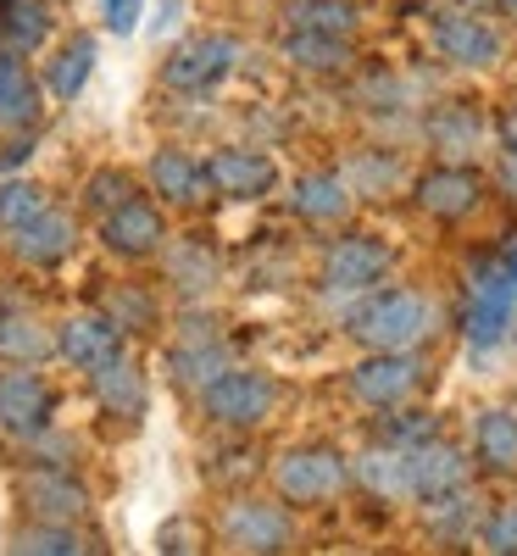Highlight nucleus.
I'll return each mask as SVG.
<instances>
[{"label": "nucleus", "mask_w": 517, "mask_h": 556, "mask_svg": "<svg viewBox=\"0 0 517 556\" xmlns=\"http://www.w3.org/2000/svg\"><path fill=\"white\" fill-rule=\"evenodd\" d=\"M440 329V306L417 290H379L351 312V334L367 351H417Z\"/></svg>", "instance_id": "obj_1"}, {"label": "nucleus", "mask_w": 517, "mask_h": 556, "mask_svg": "<svg viewBox=\"0 0 517 556\" xmlns=\"http://www.w3.org/2000/svg\"><path fill=\"white\" fill-rule=\"evenodd\" d=\"M517 329V290L501 267V256H484L467 273V306H462V334L474 351H495L506 345Z\"/></svg>", "instance_id": "obj_2"}, {"label": "nucleus", "mask_w": 517, "mask_h": 556, "mask_svg": "<svg viewBox=\"0 0 517 556\" xmlns=\"http://www.w3.org/2000/svg\"><path fill=\"white\" fill-rule=\"evenodd\" d=\"M196 401L206 412V424L234 429V434H251V429H262L267 417L278 412V384L267 374H256V367H223V374Z\"/></svg>", "instance_id": "obj_3"}, {"label": "nucleus", "mask_w": 517, "mask_h": 556, "mask_svg": "<svg viewBox=\"0 0 517 556\" xmlns=\"http://www.w3.org/2000/svg\"><path fill=\"white\" fill-rule=\"evenodd\" d=\"M351 484V462L335 445H295L273 462V490L285 506H328Z\"/></svg>", "instance_id": "obj_4"}, {"label": "nucleus", "mask_w": 517, "mask_h": 556, "mask_svg": "<svg viewBox=\"0 0 517 556\" xmlns=\"http://www.w3.org/2000/svg\"><path fill=\"white\" fill-rule=\"evenodd\" d=\"M245 45L234 34H196L173 45V56L162 62V84L173 89V96H212V89L240 67Z\"/></svg>", "instance_id": "obj_5"}, {"label": "nucleus", "mask_w": 517, "mask_h": 556, "mask_svg": "<svg viewBox=\"0 0 517 556\" xmlns=\"http://www.w3.org/2000/svg\"><path fill=\"white\" fill-rule=\"evenodd\" d=\"M217 540L228 551H290L295 545V518L285 501H262V495H234L217 513Z\"/></svg>", "instance_id": "obj_6"}, {"label": "nucleus", "mask_w": 517, "mask_h": 556, "mask_svg": "<svg viewBox=\"0 0 517 556\" xmlns=\"http://www.w3.org/2000/svg\"><path fill=\"white\" fill-rule=\"evenodd\" d=\"M423 379H429V362L417 351H367L351 367V395L373 412H384V406H406L423 390Z\"/></svg>", "instance_id": "obj_7"}, {"label": "nucleus", "mask_w": 517, "mask_h": 556, "mask_svg": "<svg viewBox=\"0 0 517 556\" xmlns=\"http://www.w3.org/2000/svg\"><path fill=\"white\" fill-rule=\"evenodd\" d=\"M434 56L451 62V67H467V73H490L506 56V39L490 17L456 7V12L434 17Z\"/></svg>", "instance_id": "obj_8"}, {"label": "nucleus", "mask_w": 517, "mask_h": 556, "mask_svg": "<svg viewBox=\"0 0 517 556\" xmlns=\"http://www.w3.org/2000/svg\"><path fill=\"white\" fill-rule=\"evenodd\" d=\"M17 495H23V513L39 518V523H84L89 518V490L73 479V468L28 462L23 479H17Z\"/></svg>", "instance_id": "obj_9"}, {"label": "nucleus", "mask_w": 517, "mask_h": 556, "mask_svg": "<svg viewBox=\"0 0 517 556\" xmlns=\"http://www.w3.org/2000/svg\"><path fill=\"white\" fill-rule=\"evenodd\" d=\"M51 412H56V395L34 374V362L0 367V434L28 440V434H39L45 424H51Z\"/></svg>", "instance_id": "obj_10"}, {"label": "nucleus", "mask_w": 517, "mask_h": 556, "mask_svg": "<svg viewBox=\"0 0 517 556\" xmlns=\"http://www.w3.org/2000/svg\"><path fill=\"white\" fill-rule=\"evenodd\" d=\"M223 367H234V356H228V345H223V334L212 329V317H190L184 323V340L167 351V374H173V384L184 390V395H201Z\"/></svg>", "instance_id": "obj_11"}, {"label": "nucleus", "mask_w": 517, "mask_h": 556, "mask_svg": "<svg viewBox=\"0 0 517 556\" xmlns=\"http://www.w3.org/2000/svg\"><path fill=\"white\" fill-rule=\"evenodd\" d=\"M412 201H417L423 217L456 223V217H467V212H479L484 178H479L474 167H462V162H440V167H429V173L412 184Z\"/></svg>", "instance_id": "obj_12"}, {"label": "nucleus", "mask_w": 517, "mask_h": 556, "mask_svg": "<svg viewBox=\"0 0 517 556\" xmlns=\"http://www.w3.org/2000/svg\"><path fill=\"white\" fill-rule=\"evenodd\" d=\"M201 167H206V184H212L217 195H228V201H262V195L278 190L273 156H262V151H251V146H223V151H212Z\"/></svg>", "instance_id": "obj_13"}, {"label": "nucleus", "mask_w": 517, "mask_h": 556, "mask_svg": "<svg viewBox=\"0 0 517 556\" xmlns=\"http://www.w3.org/2000/svg\"><path fill=\"white\" fill-rule=\"evenodd\" d=\"M467 473H474V456L456 451V445L440 440V434L406 445V484H412V501H434V495H445V490H462Z\"/></svg>", "instance_id": "obj_14"}, {"label": "nucleus", "mask_w": 517, "mask_h": 556, "mask_svg": "<svg viewBox=\"0 0 517 556\" xmlns=\"http://www.w3.org/2000/svg\"><path fill=\"white\" fill-rule=\"evenodd\" d=\"M101 245L112 256H123V262H146V256H156L167 245V217L151 201L134 195V201H123L117 212L101 217Z\"/></svg>", "instance_id": "obj_15"}, {"label": "nucleus", "mask_w": 517, "mask_h": 556, "mask_svg": "<svg viewBox=\"0 0 517 556\" xmlns=\"http://www.w3.org/2000/svg\"><path fill=\"white\" fill-rule=\"evenodd\" d=\"M390 273V245L373 235H340L323 251V285L328 290H373Z\"/></svg>", "instance_id": "obj_16"}, {"label": "nucleus", "mask_w": 517, "mask_h": 556, "mask_svg": "<svg viewBox=\"0 0 517 556\" xmlns=\"http://www.w3.org/2000/svg\"><path fill=\"white\" fill-rule=\"evenodd\" d=\"M56 356L67 367H78V374H96L112 356H123V329L106 312H73L56 334Z\"/></svg>", "instance_id": "obj_17"}, {"label": "nucleus", "mask_w": 517, "mask_h": 556, "mask_svg": "<svg viewBox=\"0 0 517 556\" xmlns=\"http://www.w3.org/2000/svg\"><path fill=\"white\" fill-rule=\"evenodd\" d=\"M7 240H12V256H17V262H28V267H56V262H67L73 245H78V223L45 201L23 228H12Z\"/></svg>", "instance_id": "obj_18"}, {"label": "nucleus", "mask_w": 517, "mask_h": 556, "mask_svg": "<svg viewBox=\"0 0 517 556\" xmlns=\"http://www.w3.org/2000/svg\"><path fill=\"white\" fill-rule=\"evenodd\" d=\"M290 212L317 228H335L356 212V190L345 184V173H301L290 184Z\"/></svg>", "instance_id": "obj_19"}, {"label": "nucleus", "mask_w": 517, "mask_h": 556, "mask_svg": "<svg viewBox=\"0 0 517 556\" xmlns=\"http://www.w3.org/2000/svg\"><path fill=\"white\" fill-rule=\"evenodd\" d=\"M84 379H89V390H96L101 412L123 417V424H139V417H146L151 384H146V374H139L128 356H112L106 367H96V374H84Z\"/></svg>", "instance_id": "obj_20"}, {"label": "nucleus", "mask_w": 517, "mask_h": 556, "mask_svg": "<svg viewBox=\"0 0 517 556\" xmlns=\"http://www.w3.org/2000/svg\"><path fill=\"white\" fill-rule=\"evenodd\" d=\"M146 178H151V190H156L167 206H201V201L212 195L206 167H201L190 151H178V146H162V151L146 162Z\"/></svg>", "instance_id": "obj_21"}, {"label": "nucleus", "mask_w": 517, "mask_h": 556, "mask_svg": "<svg viewBox=\"0 0 517 556\" xmlns=\"http://www.w3.org/2000/svg\"><path fill=\"white\" fill-rule=\"evenodd\" d=\"M429 139L445 162H462L484 146V112L474 101H440L429 112Z\"/></svg>", "instance_id": "obj_22"}, {"label": "nucleus", "mask_w": 517, "mask_h": 556, "mask_svg": "<svg viewBox=\"0 0 517 556\" xmlns=\"http://www.w3.org/2000/svg\"><path fill=\"white\" fill-rule=\"evenodd\" d=\"M351 484H362L373 501H412V484H406V445H367L356 462H351Z\"/></svg>", "instance_id": "obj_23"}, {"label": "nucleus", "mask_w": 517, "mask_h": 556, "mask_svg": "<svg viewBox=\"0 0 517 556\" xmlns=\"http://www.w3.org/2000/svg\"><path fill=\"white\" fill-rule=\"evenodd\" d=\"M423 518H429V534L440 545H467V540L484 529V506H479L474 490L462 484V490H445L434 501H423Z\"/></svg>", "instance_id": "obj_24"}, {"label": "nucleus", "mask_w": 517, "mask_h": 556, "mask_svg": "<svg viewBox=\"0 0 517 556\" xmlns=\"http://www.w3.org/2000/svg\"><path fill=\"white\" fill-rule=\"evenodd\" d=\"M474 462L490 473H517V412L484 406L474 424Z\"/></svg>", "instance_id": "obj_25"}, {"label": "nucleus", "mask_w": 517, "mask_h": 556, "mask_svg": "<svg viewBox=\"0 0 517 556\" xmlns=\"http://www.w3.org/2000/svg\"><path fill=\"white\" fill-rule=\"evenodd\" d=\"M278 51H285V62H295L301 73H345L351 67V39L317 34V28H285Z\"/></svg>", "instance_id": "obj_26"}, {"label": "nucleus", "mask_w": 517, "mask_h": 556, "mask_svg": "<svg viewBox=\"0 0 517 556\" xmlns=\"http://www.w3.org/2000/svg\"><path fill=\"white\" fill-rule=\"evenodd\" d=\"M34 112H39V84H34L23 51L0 45V123L23 128V123H34Z\"/></svg>", "instance_id": "obj_27"}, {"label": "nucleus", "mask_w": 517, "mask_h": 556, "mask_svg": "<svg viewBox=\"0 0 517 556\" xmlns=\"http://www.w3.org/2000/svg\"><path fill=\"white\" fill-rule=\"evenodd\" d=\"M56 351V334L28 312V306H0V356L7 362H45Z\"/></svg>", "instance_id": "obj_28"}, {"label": "nucleus", "mask_w": 517, "mask_h": 556, "mask_svg": "<svg viewBox=\"0 0 517 556\" xmlns=\"http://www.w3.org/2000/svg\"><path fill=\"white\" fill-rule=\"evenodd\" d=\"M89 73H96V34H73L51 56V67H45V89H51L56 101H73L89 84Z\"/></svg>", "instance_id": "obj_29"}, {"label": "nucleus", "mask_w": 517, "mask_h": 556, "mask_svg": "<svg viewBox=\"0 0 517 556\" xmlns=\"http://www.w3.org/2000/svg\"><path fill=\"white\" fill-rule=\"evenodd\" d=\"M12 551H23V556H84V551H101L89 534H78V523H23L17 534H12Z\"/></svg>", "instance_id": "obj_30"}, {"label": "nucleus", "mask_w": 517, "mask_h": 556, "mask_svg": "<svg viewBox=\"0 0 517 556\" xmlns=\"http://www.w3.org/2000/svg\"><path fill=\"white\" fill-rule=\"evenodd\" d=\"M167 285L184 290V295H206V290L217 285V256H212L201 240L167 245Z\"/></svg>", "instance_id": "obj_31"}, {"label": "nucleus", "mask_w": 517, "mask_h": 556, "mask_svg": "<svg viewBox=\"0 0 517 556\" xmlns=\"http://www.w3.org/2000/svg\"><path fill=\"white\" fill-rule=\"evenodd\" d=\"M290 28H317V34H335V39H356L362 12H356V0H290Z\"/></svg>", "instance_id": "obj_32"}, {"label": "nucleus", "mask_w": 517, "mask_h": 556, "mask_svg": "<svg viewBox=\"0 0 517 556\" xmlns=\"http://www.w3.org/2000/svg\"><path fill=\"white\" fill-rule=\"evenodd\" d=\"M51 28V12H45V0H0V45H12V51H34Z\"/></svg>", "instance_id": "obj_33"}, {"label": "nucleus", "mask_w": 517, "mask_h": 556, "mask_svg": "<svg viewBox=\"0 0 517 556\" xmlns=\"http://www.w3.org/2000/svg\"><path fill=\"white\" fill-rule=\"evenodd\" d=\"M106 317L117 323L123 334H146V329H156V323H162L156 295L134 290V285H123V290H112V295H106Z\"/></svg>", "instance_id": "obj_34"}, {"label": "nucleus", "mask_w": 517, "mask_h": 556, "mask_svg": "<svg viewBox=\"0 0 517 556\" xmlns=\"http://www.w3.org/2000/svg\"><path fill=\"white\" fill-rule=\"evenodd\" d=\"M139 190H134V178L123 173V167H101V173H89V184H84V206L96 212V217H106V212H117L123 201H134Z\"/></svg>", "instance_id": "obj_35"}, {"label": "nucleus", "mask_w": 517, "mask_h": 556, "mask_svg": "<svg viewBox=\"0 0 517 556\" xmlns=\"http://www.w3.org/2000/svg\"><path fill=\"white\" fill-rule=\"evenodd\" d=\"M429 434H440L434 412H395V406H384V417H379V440L384 445H417Z\"/></svg>", "instance_id": "obj_36"}, {"label": "nucleus", "mask_w": 517, "mask_h": 556, "mask_svg": "<svg viewBox=\"0 0 517 556\" xmlns=\"http://www.w3.org/2000/svg\"><path fill=\"white\" fill-rule=\"evenodd\" d=\"M45 206V195L34 190V184L12 178V184H0V235H12V228H23L34 212Z\"/></svg>", "instance_id": "obj_37"}, {"label": "nucleus", "mask_w": 517, "mask_h": 556, "mask_svg": "<svg viewBox=\"0 0 517 556\" xmlns=\"http://www.w3.org/2000/svg\"><path fill=\"white\" fill-rule=\"evenodd\" d=\"M395 178H401V162L395 156H379V151H362L351 162V173H345V184H351V190H362V195H379V184H395Z\"/></svg>", "instance_id": "obj_38"}, {"label": "nucleus", "mask_w": 517, "mask_h": 556, "mask_svg": "<svg viewBox=\"0 0 517 556\" xmlns=\"http://www.w3.org/2000/svg\"><path fill=\"white\" fill-rule=\"evenodd\" d=\"M479 534H484V545H490V551L512 556V551H517V501H506L501 513H490Z\"/></svg>", "instance_id": "obj_39"}, {"label": "nucleus", "mask_w": 517, "mask_h": 556, "mask_svg": "<svg viewBox=\"0 0 517 556\" xmlns=\"http://www.w3.org/2000/svg\"><path fill=\"white\" fill-rule=\"evenodd\" d=\"M139 12H146V0H101V17H106L112 34H134Z\"/></svg>", "instance_id": "obj_40"}, {"label": "nucleus", "mask_w": 517, "mask_h": 556, "mask_svg": "<svg viewBox=\"0 0 517 556\" xmlns=\"http://www.w3.org/2000/svg\"><path fill=\"white\" fill-rule=\"evenodd\" d=\"M156 545H162V551H196V529H190V523H167V529L156 534Z\"/></svg>", "instance_id": "obj_41"}, {"label": "nucleus", "mask_w": 517, "mask_h": 556, "mask_svg": "<svg viewBox=\"0 0 517 556\" xmlns=\"http://www.w3.org/2000/svg\"><path fill=\"white\" fill-rule=\"evenodd\" d=\"M28 156H34V139H12V151H0V173L17 167V162H28Z\"/></svg>", "instance_id": "obj_42"}, {"label": "nucleus", "mask_w": 517, "mask_h": 556, "mask_svg": "<svg viewBox=\"0 0 517 556\" xmlns=\"http://www.w3.org/2000/svg\"><path fill=\"white\" fill-rule=\"evenodd\" d=\"M501 190L517 201V151H506V156H501Z\"/></svg>", "instance_id": "obj_43"}, {"label": "nucleus", "mask_w": 517, "mask_h": 556, "mask_svg": "<svg viewBox=\"0 0 517 556\" xmlns=\"http://www.w3.org/2000/svg\"><path fill=\"white\" fill-rule=\"evenodd\" d=\"M501 267H506V278H512V290H517V245H506V251H501Z\"/></svg>", "instance_id": "obj_44"}, {"label": "nucleus", "mask_w": 517, "mask_h": 556, "mask_svg": "<svg viewBox=\"0 0 517 556\" xmlns=\"http://www.w3.org/2000/svg\"><path fill=\"white\" fill-rule=\"evenodd\" d=\"M501 139H506V151H517V112L501 123Z\"/></svg>", "instance_id": "obj_45"}, {"label": "nucleus", "mask_w": 517, "mask_h": 556, "mask_svg": "<svg viewBox=\"0 0 517 556\" xmlns=\"http://www.w3.org/2000/svg\"><path fill=\"white\" fill-rule=\"evenodd\" d=\"M495 0H462V12H490Z\"/></svg>", "instance_id": "obj_46"}]
</instances>
